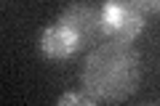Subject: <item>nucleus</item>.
Listing matches in <instances>:
<instances>
[{"label":"nucleus","instance_id":"obj_4","mask_svg":"<svg viewBox=\"0 0 160 106\" xmlns=\"http://www.w3.org/2000/svg\"><path fill=\"white\" fill-rule=\"evenodd\" d=\"M78 43H75V37L69 35V29H64L59 21H53L51 27L43 29V35H40V53L46 58H51V61H62V58H69L78 53Z\"/></svg>","mask_w":160,"mask_h":106},{"label":"nucleus","instance_id":"obj_3","mask_svg":"<svg viewBox=\"0 0 160 106\" xmlns=\"http://www.w3.org/2000/svg\"><path fill=\"white\" fill-rule=\"evenodd\" d=\"M102 21L107 37L133 43L144 29V13L133 6V0H104Z\"/></svg>","mask_w":160,"mask_h":106},{"label":"nucleus","instance_id":"obj_2","mask_svg":"<svg viewBox=\"0 0 160 106\" xmlns=\"http://www.w3.org/2000/svg\"><path fill=\"white\" fill-rule=\"evenodd\" d=\"M56 21L64 29H69V35L75 37L78 48H88V45L107 40L104 35V21H102V6H91L83 0H75L56 16Z\"/></svg>","mask_w":160,"mask_h":106},{"label":"nucleus","instance_id":"obj_1","mask_svg":"<svg viewBox=\"0 0 160 106\" xmlns=\"http://www.w3.org/2000/svg\"><path fill=\"white\" fill-rule=\"evenodd\" d=\"M142 80V56L133 43L107 37L88 53L80 85L96 98V104H120L133 95Z\"/></svg>","mask_w":160,"mask_h":106},{"label":"nucleus","instance_id":"obj_6","mask_svg":"<svg viewBox=\"0 0 160 106\" xmlns=\"http://www.w3.org/2000/svg\"><path fill=\"white\" fill-rule=\"evenodd\" d=\"M133 6L142 13H160V0H133Z\"/></svg>","mask_w":160,"mask_h":106},{"label":"nucleus","instance_id":"obj_5","mask_svg":"<svg viewBox=\"0 0 160 106\" xmlns=\"http://www.w3.org/2000/svg\"><path fill=\"white\" fill-rule=\"evenodd\" d=\"M69 104H86V106H93L96 104V98H93L91 93H86V90H83V93H64L62 98H59V106H69Z\"/></svg>","mask_w":160,"mask_h":106}]
</instances>
